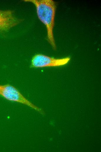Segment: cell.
I'll list each match as a JSON object with an SVG mask.
<instances>
[{"instance_id": "cell-1", "label": "cell", "mask_w": 101, "mask_h": 152, "mask_svg": "<svg viewBox=\"0 0 101 152\" xmlns=\"http://www.w3.org/2000/svg\"><path fill=\"white\" fill-rule=\"evenodd\" d=\"M24 1L32 3L35 5L38 18L46 27L47 40L53 49L56 50L57 46L53 34L56 9L55 2L52 0H25Z\"/></svg>"}, {"instance_id": "cell-2", "label": "cell", "mask_w": 101, "mask_h": 152, "mask_svg": "<svg viewBox=\"0 0 101 152\" xmlns=\"http://www.w3.org/2000/svg\"><path fill=\"white\" fill-rule=\"evenodd\" d=\"M0 96L9 101L27 106L42 115L45 114L42 109L32 103L16 87L10 84L0 85Z\"/></svg>"}, {"instance_id": "cell-3", "label": "cell", "mask_w": 101, "mask_h": 152, "mask_svg": "<svg viewBox=\"0 0 101 152\" xmlns=\"http://www.w3.org/2000/svg\"><path fill=\"white\" fill-rule=\"evenodd\" d=\"M70 59L69 57L55 58L42 54H37L32 58L30 67L35 68L59 67L66 65Z\"/></svg>"}, {"instance_id": "cell-4", "label": "cell", "mask_w": 101, "mask_h": 152, "mask_svg": "<svg viewBox=\"0 0 101 152\" xmlns=\"http://www.w3.org/2000/svg\"><path fill=\"white\" fill-rule=\"evenodd\" d=\"M21 21L14 15L10 10H0V32L8 31Z\"/></svg>"}]
</instances>
